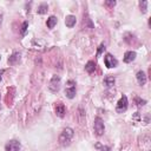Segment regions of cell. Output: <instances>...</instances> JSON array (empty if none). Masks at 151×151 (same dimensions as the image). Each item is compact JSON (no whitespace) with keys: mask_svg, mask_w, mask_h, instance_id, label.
Segmentation results:
<instances>
[{"mask_svg":"<svg viewBox=\"0 0 151 151\" xmlns=\"http://www.w3.org/2000/svg\"><path fill=\"white\" fill-rule=\"evenodd\" d=\"M72 137H73V130L71 127H66L61 131L60 136H59V143L63 145V146H66L71 143L72 140Z\"/></svg>","mask_w":151,"mask_h":151,"instance_id":"1","label":"cell"},{"mask_svg":"<svg viewBox=\"0 0 151 151\" xmlns=\"http://www.w3.org/2000/svg\"><path fill=\"white\" fill-rule=\"evenodd\" d=\"M65 93H66V97L70 99H73L76 97V81L74 80H68L66 83Z\"/></svg>","mask_w":151,"mask_h":151,"instance_id":"2","label":"cell"},{"mask_svg":"<svg viewBox=\"0 0 151 151\" xmlns=\"http://www.w3.org/2000/svg\"><path fill=\"white\" fill-rule=\"evenodd\" d=\"M105 131V126H104V122L100 117H97L94 119V132L97 136H103Z\"/></svg>","mask_w":151,"mask_h":151,"instance_id":"3","label":"cell"},{"mask_svg":"<svg viewBox=\"0 0 151 151\" xmlns=\"http://www.w3.org/2000/svg\"><path fill=\"white\" fill-rule=\"evenodd\" d=\"M48 88L52 91V92H58L59 88H60V77L54 74L50 81V85H48Z\"/></svg>","mask_w":151,"mask_h":151,"instance_id":"4","label":"cell"},{"mask_svg":"<svg viewBox=\"0 0 151 151\" xmlns=\"http://www.w3.org/2000/svg\"><path fill=\"white\" fill-rule=\"evenodd\" d=\"M126 109H127V98H126V96L123 94L120 97V99L118 100V103H117L116 110H117L118 113H123V112L126 111Z\"/></svg>","mask_w":151,"mask_h":151,"instance_id":"5","label":"cell"},{"mask_svg":"<svg viewBox=\"0 0 151 151\" xmlns=\"http://www.w3.org/2000/svg\"><path fill=\"white\" fill-rule=\"evenodd\" d=\"M104 63H105V66H106L107 68H112V67H116V66L118 65L117 59H116L112 54H110V53H107V54L105 55V58H104Z\"/></svg>","mask_w":151,"mask_h":151,"instance_id":"6","label":"cell"},{"mask_svg":"<svg viewBox=\"0 0 151 151\" xmlns=\"http://www.w3.org/2000/svg\"><path fill=\"white\" fill-rule=\"evenodd\" d=\"M5 149H6V151H19L20 143L18 140H15V139H12V140H9V142L6 143Z\"/></svg>","mask_w":151,"mask_h":151,"instance_id":"7","label":"cell"},{"mask_svg":"<svg viewBox=\"0 0 151 151\" xmlns=\"http://www.w3.org/2000/svg\"><path fill=\"white\" fill-rule=\"evenodd\" d=\"M54 110H55V114L58 117H60V118H63L65 116V113H66V107H65V105L63 103H57L55 106H54Z\"/></svg>","mask_w":151,"mask_h":151,"instance_id":"8","label":"cell"},{"mask_svg":"<svg viewBox=\"0 0 151 151\" xmlns=\"http://www.w3.org/2000/svg\"><path fill=\"white\" fill-rule=\"evenodd\" d=\"M136 78H137V81H138V84H139L140 86L145 85V84H146V81H147V77H146L145 72H143V71H139V72H137V74H136Z\"/></svg>","mask_w":151,"mask_h":151,"instance_id":"9","label":"cell"},{"mask_svg":"<svg viewBox=\"0 0 151 151\" xmlns=\"http://www.w3.org/2000/svg\"><path fill=\"white\" fill-rule=\"evenodd\" d=\"M76 22H77V19H76V17L74 15H66V18H65V25L68 27V28H71V27H73L74 25H76Z\"/></svg>","mask_w":151,"mask_h":151,"instance_id":"10","label":"cell"},{"mask_svg":"<svg viewBox=\"0 0 151 151\" xmlns=\"http://www.w3.org/2000/svg\"><path fill=\"white\" fill-rule=\"evenodd\" d=\"M20 58H21V55H20V53H13L9 58H8V64L9 65H17L19 61H20Z\"/></svg>","mask_w":151,"mask_h":151,"instance_id":"11","label":"cell"},{"mask_svg":"<svg viewBox=\"0 0 151 151\" xmlns=\"http://www.w3.org/2000/svg\"><path fill=\"white\" fill-rule=\"evenodd\" d=\"M136 52H133V51H127L125 54H124V61L125 63H131V61H133L134 59H136Z\"/></svg>","mask_w":151,"mask_h":151,"instance_id":"12","label":"cell"},{"mask_svg":"<svg viewBox=\"0 0 151 151\" xmlns=\"http://www.w3.org/2000/svg\"><path fill=\"white\" fill-rule=\"evenodd\" d=\"M114 81H116L114 77H112V76H106V77L104 78V80H103V84H104L106 87H112V86L114 85Z\"/></svg>","mask_w":151,"mask_h":151,"instance_id":"13","label":"cell"},{"mask_svg":"<svg viewBox=\"0 0 151 151\" xmlns=\"http://www.w3.org/2000/svg\"><path fill=\"white\" fill-rule=\"evenodd\" d=\"M57 21H58L57 17L52 15V17H50V18L47 19V21H46V25H47V27H48V28H53V27L57 25Z\"/></svg>","mask_w":151,"mask_h":151,"instance_id":"14","label":"cell"},{"mask_svg":"<svg viewBox=\"0 0 151 151\" xmlns=\"http://www.w3.org/2000/svg\"><path fill=\"white\" fill-rule=\"evenodd\" d=\"M85 70H86L88 73L94 72V70H96V64H94V61H92V60L87 61V64L85 65Z\"/></svg>","mask_w":151,"mask_h":151,"instance_id":"15","label":"cell"},{"mask_svg":"<svg viewBox=\"0 0 151 151\" xmlns=\"http://www.w3.org/2000/svg\"><path fill=\"white\" fill-rule=\"evenodd\" d=\"M47 9H48V6L46 4H41V5L38 6L37 12H38V14H45L47 12Z\"/></svg>","mask_w":151,"mask_h":151,"instance_id":"16","label":"cell"},{"mask_svg":"<svg viewBox=\"0 0 151 151\" xmlns=\"http://www.w3.org/2000/svg\"><path fill=\"white\" fill-rule=\"evenodd\" d=\"M139 7H140L142 13H146V11H147V1L146 0L139 1Z\"/></svg>","mask_w":151,"mask_h":151,"instance_id":"17","label":"cell"},{"mask_svg":"<svg viewBox=\"0 0 151 151\" xmlns=\"http://www.w3.org/2000/svg\"><path fill=\"white\" fill-rule=\"evenodd\" d=\"M136 103H137V106H143V105H145L146 101L140 99V98H136Z\"/></svg>","mask_w":151,"mask_h":151,"instance_id":"18","label":"cell"},{"mask_svg":"<svg viewBox=\"0 0 151 151\" xmlns=\"http://www.w3.org/2000/svg\"><path fill=\"white\" fill-rule=\"evenodd\" d=\"M105 5L109 7H113L116 5V1L114 0H107V1H105Z\"/></svg>","mask_w":151,"mask_h":151,"instance_id":"19","label":"cell"},{"mask_svg":"<svg viewBox=\"0 0 151 151\" xmlns=\"http://www.w3.org/2000/svg\"><path fill=\"white\" fill-rule=\"evenodd\" d=\"M27 26H28V22H27V21H25V22L22 24V27H21V33H22V34H25V33H26Z\"/></svg>","mask_w":151,"mask_h":151,"instance_id":"20","label":"cell"},{"mask_svg":"<svg viewBox=\"0 0 151 151\" xmlns=\"http://www.w3.org/2000/svg\"><path fill=\"white\" fill-rule=\"evenodd\" d=\"M104 50H105V46H104V44H101V45L99 46V50H98V53H97V54H98V55H100V53H101Z\"/></svg>","mask_w":151,"mask_h":151,"instance_id":"21","label":"cell"},{"mask_svg":"<svg viewBox=\"0 0 151 151\" xmlns=\"http://www.w3.org/2000/svg\"><path fill=\"white\" fill-rule=\"evenodd\" d=\"M101 151H110V149H109L107 146H103V147H101Z\"/></svg>","mask_w":151,"mask_h":151,"instance_id":"22","label":"cell"},{"mask_svg":"<svg viewBox=\"0 0 151 151\" xmlns=\"http://www.w3.org/2000/svg\"><path fill=\"white\" fill-rule=\"evenodd\" d=\"M4 72H5V70H0V80H1V78H2V74H4Z\"/></svg>","mask_w":151,"mask_h":151,"instance_id":"23","label":"cell"},{"mask_svg":"<svg viewBox=\"0 0 151 151\" xmlns=\"http://www.w3.org/2000/svg\"><path fill=\"white\" fill-rule=\"evenodd\" d=\"M1 21H2V15L0 14V25H1Z\"/></svg>","mask_w":151,"mask_h":151,"instance_id":"24","label":"cell"},{"mask_svg":"<svg viewBox=\"0 0 151 151\" xmlns=\"http://www.w3.org/2000/svg\"><path fill=\"white\" fill-rule=\"evenodd\" d=\"M0 59H1V55H0Z\"/></svg>","mask_w":151,"mask_h":151,"instance_id":"25","label":"cell"}]
</instances>
